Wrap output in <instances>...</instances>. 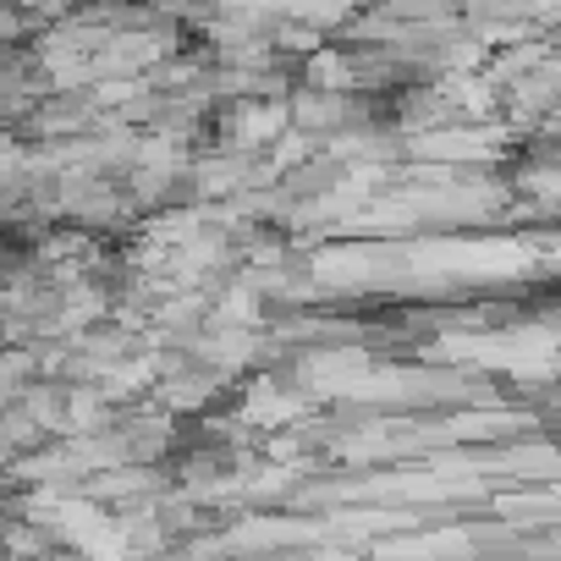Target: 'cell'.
Returning a JSON list of instances; mask_svg holds the SVG:
<instances>
[{"mask_svg":"<svg viewBox=\"0 0 561 561\" xmlns=\"http://www.w3.org/2000/svg\"><path fill=\"white\" fill-rule=\"evenodd\" d=\"M0 550H7V561H45V556L61 550V539H56V528H45V523L7 517V523H0Z\"/></svg>","mask_w":561,"mask_h":561,"instance_id":"cell-1","label":"cell"},{"mask_svg":"<svg viewBox=\"0 0 561 561\" xmlns=\"http://www.w3.org/2000/svg\"><path fill=\"white\" fill-rule=\"evenodd\" d=\"M18 408H23L50 440H67V386H61V380H34Z\"/></svg>","mask_w":561,"mask_h":561,"instance_id":"cell-2","label":"cell"},{"mask_svg":"<svg viewBox=\"0 0 561 561\" xmlns=\"http://www.w3.org/2000/svg\"><path fill=\"white\" fill-rule=\"evenodd\" d=\"M0 561H7V550H0Z\"/></svg>","mask_w":561,"mask_h":561,"instance_id":"cell-3","label":"cell"}]
</instances>
